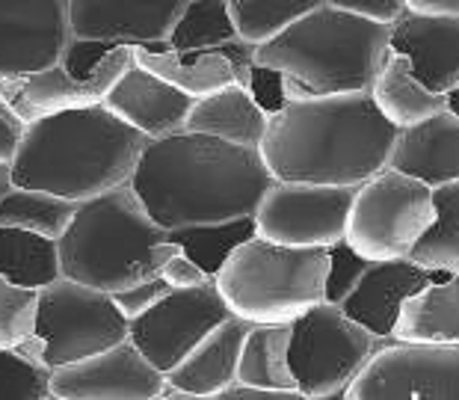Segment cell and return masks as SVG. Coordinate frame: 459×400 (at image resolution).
<instances>
[{
  "label": "cell",
  "mask_w": 459,
  "mask_h": 400,
  "mask_svg": "<svg viewBox=\"0 0 459 400\" xmlns=\"http://www.w3.org/2000/svg\"><path fill=\"white\" fill-rule=\"evenodd\" d=\"M258 149L196 131L149 140L131 172V190L160 229L252 217L270 187Z\"/></svg>",
  "instance_id": "1"
},
{
  "label": "cell",
  "mask_w": 459,
  "mask_h": 400,
  "mask_svg": "<svg viewBox=\"0 0 459 400\" xmlns=\"http://www.w3.org/2000/svg\"><path fill=\"white\" fill-rule=\"evenodd\" d=\"M394 131L368 90L302 95L270 113L258 152L279 181L356 187L385 167Z\"/></svg>",
  "instance_id": "2"
},
{
  "label": "cell",
  "mask_w": 459,
  "mask_h": 400,
  "mask_svg": "<svg viewBox=\"0 0 459 400\" xmlns=\"http://www.w3.org/2000/svg\"><path fill=\"white\" fill-rule=\"evenodd\" d=\"M145 143L104 104L68 107L24 125L9 172L18 187L86 202L128 181Z\"/></svg>",
  "instance_id": "3"
},
{
  "label": "cell",
  "mask_w": 459,
  "mask_h": 400,
  "mask_svg": "<svg viewBox=\"0 0 459 400\" xmlns=\"http://www.w3.org/2000/svg\"><path fill=\"white\" fill-rule=\"evenodd\" d=\"M388 27L320 4L285 30L255 45L252 63L281 77L288 99L361 92L388 48Z\"/></svg>",
  "instance_id": "4"
},
{
  "label": "cell",
  "mask_w": 459,
  "mask_h": 400,
  "mask_svg": "<svg viewBox=\"0 0 459 400\" xmlns=\"http://www.w3.org/2000/svg\"><path fill=\"white\" fill-rule=\"evenodd\" d=\"M160 240H166V229L149 217L140 196L125 181L77 202L68 226L56 238L60 276L113 294L158 276L152 249Z\"/></svg>",
  "instance_id": "5"
},
{
  "label": "cell",
  "mask_w": 459,
  "mask_h": 400,
  "mask_svg": "<svg viewBox=\"0 0 459 400\" xmlns=\"http://www.w3.org/2000/svg\"><path fill=\"white\" fill-rule=\"evenodd\" d=\"M324 279L326 249L285 247L252 234L213 273V288L231 315L249 324H290L324 302Z\"/></svg>",
  "instance_id": "6"
},
{
  "label": "cell",
  "mask_w": 459,
  "mask_h": 400,
  "mask_svg": "<svg viewBox=\"0 0 459 400\" xmlns=\"http://www.w3.org/2000/svg\"><path fill=\"white\" fill-rule=\"evenodd\" d=\"M433 220V187L392 167L356 184L344 222V243L368 261L406 258Z\"/></svg>",
  "instance_id": "7"
},
{
  "label": "cell",
  "mask_w": 459,
  "mask_h": 400,
  "mask_svg": "<svg viewBox=\"0 0 459 400\" xmlns=\"http://www.w3.org/2000/svg\"><path fill=\"white\" fill-rule=\"evenodd\" d=\"M379 344L335 302H317L290 320L288 365L302 400L344 397L347 383Z\"/></svg>",
  "instance_id": "8"
},
{
  "label": "cell",
  "mask_w": 459,
  "mask_h": 400,
  "mask_svg": "<svg viewBox=\"0 0 459 400\" xmlns=\"http://www.w3.org/2000/svg\"><path fill=\"white\" fill-rule=\"evenodd\" d=\"M128 338V320L113 297L83 282L56 276L39 288L36 344L45 368L77 362Z\"/></svg>",
  "instance_id": "9"
},
{
  "label": "cell",
  "mask_w": 459,
  "mask_h": 400,
  "mask_svg": "<svg viewBox=\"0 0 459 400\" xmlns=\"http://www.w3.org/2000/svg\"><path fill=\"white\" fill-rule=\"evenodd\" d=\"M347 400H456L459 344L379 338L344 388Z\"/></svg>",
  "instance_id": "10"
},
{
  "label": "cell",
  "mask_w": 459,
  "mask_h": 400,
  "mask_svg": "<svg viewBox=\"0 0 459 400\" xmlns=\"http://www.w3.org/2000/svg\"><path fill=\"white\" fill-rule=\"evenodd\" d=\"M353 190L356 187H341V184L273 178L252 213L255 234L285 247L326 249L344 240Z\"/></svg>",
  "instance_id": "11"
},
{
  "label": "cell",
  "mask_w": 459,
  "mask_h": 400,
  "mask_svg": "<svg viewBox=\"0 0 459 400\" xmlns=\"http://www.w3.org/2000/svg\"><path fill=\"white\" fill-rule=\"evenodd\" d=\"M231 315L220 291L211 285L169 291L145 315L128 320V341L166 374L187 356V350Z\"/></svg>",
  "instance_id": "12"
},
{
  "label": "cell",
  "mask_w": 459,
  "mask_h": 400,
  "mask_svg": "<svg viewBox=\"0 0 459 400\" xmlns=\"http://www.w3.org/2000/svg\"><path fill=\"white\" fill-rule=\"evenodd\" d=\"M131 63L134 45H119L92 68L86 81L72 77L60 63L22 77H9V81H0V104L22 125L39 119V116L68 110V107L101 104L110 86L128 72Z\"/></svg>",
  "instance_id": "13"
},
{
  "label": "cell",
  "mask_w": 459,
  "mask_h": 400,
  "mask_svg": "<svg viewBox=\"0 0 459 400\" xmlns=\"http://www.w3.org/2000/svg\"><path fill=\"white\" fill-rule=\"evenodd\" d=\"M163 383L160 370L125 338L77 362L51 368L48 388L54 400H158Z\"/></svg>",
  "instance_id": "14"
},
{
  "label": "cell",
  "mask_w": 459,
  "mask_h": 400,
  "mask_svg": "<svg viewBox=\"0 0 459 400\" xmlns=\"http://www.w3.org/2000/svg\"><path fill=\"white\" fill-rule=\"evenodd\" d=\"M72 39L68 0H0V81L56 65Z\"/></svg>",
  "instance_id": "15"
},
{
  "label": "cell",
  "mask_w": 459,
  "mask_h": 400,
  "mask_svg": "<svg viewBox=\"0 0 459 400\" xmlns=\"http://www.w3.org/2000/svg\"><path fill=\"white\" fill-rule=\"evenodd\" d=\"M190 0H68V24L77 39H107L166 51V33Z\"/></svg>",
  "instance_id": "16"
},
{
  "label": "cell",
  "mask_w": 459,
  "mask_h": 400,
  "mask_svg": "<svg viewBox=\"0 0 459 400\" xmlns=\"http://www.w3.org/2000/svg\"><path fill=\"white\" fill-rule=\"evenodd\" d=\"M388 51L406 57L427 90L459 86V15H418L403 9L388 27Z\"/></svg>",
  "instance_id": "17"
},
{
  "label": "cell",
  "mask_w": 459,
  "mask_h": 400,
  "mask_svg": "<svg viewBox=\"0 0 459 400\" xmlns=\"http://www.w3.org/2000/svg\"><path fill=\"white\" fill-rule=\"evenodd\" d=\"M445 276H454V273L418 267L409 258L370 261L365 273H361V279L356 282V288L341 300V311L365 326L370 335L388 338L400 302L409 294H415L418 288Z\"/></svg>",
  "instance_id": "18"
},
{
  "label": "cell",
  "mask_w": 459,
  "mask_h": 400,
  "mask_svg": "<svg viewBox=\"0 0 459 400\" xmlns=\"http://www.w3.org/2000/svg\"><path fill=\"white\" fill-rule=\"evenodd\" d=\"M101 104L134 131H140L145 140H158V136L184 131L193 99L166 83L163 77L152 74L149 68L131 63Z\"/></svg>",
  "instance_id": "19"
},
{
  "label": "cell",
  "mask_w": 459,
  "mask_h": 400,
  "mask_svg": "<svg viewBox=\"0 0 459 400\" xmlns=\"http://www.w3.org/2000/svg\"><path fill=\"white\" fill-rule=\"evenodd\" d=\"M385 167L424 181L427 187L459 181V116L442 110L397 128Z\"/></svg>",
  "instance_id": "20"
},
{
  "label": "cell",
  "mask_w": 459,
  "mask_h": 400,
  "mask_svg": "<svg viewBox=\"0 0 459 400\" xmlns=\"http://www.w3.org/2000/svg\"><path fill=\"white\" fill-rule=\"evenodd\" d=\"M249 320L229 315L208 335H202L178 365L166 370L163 379L169 386L181 388L193 400H213L222 388L234 383L240 344L243 335L249 333Z\"/></svg>",
  "instance_id": "21"
},
{
  "label": "cell",
  "mask_w": 459,
  "mask_h": 400,
  "mask_svg": "<svg viewBox=\"0 0 459 400\" xmlns=\"http://www.w3.org/2000/svg\"><path fill=\"white\" fill-rule=\"evenodd\" d=\"M166 48L172 51H220L234 68V81L247 90L252 86L255 45L243 42L234 30L226 0H190L175 18L172 30L166 33Z\"/></svg>",
  "instance_id": "22"
},
{
  "label": "cell",
  "mask_w": 459,
  "mask_h": 400,
  "mask_svg": "<svg viewBox=\"0 0 459 400\" xmlns=\"http://www.w3.org/2000/svg\"><path fill=\"white\" fill-rule=\"evenodd\" d=\"M270 113L255 101L247 86L229 83L222 90L196 99L184 122V131H196L217 136L234 145H247V149H258L267 131Z\"/></svg>",
  "instance_id": "23"
},
{
  "label": "cell",
  "mask_w": 459,
  "mask_h": 400,
  "mask_svg": "<svg viewBox=\"0 0 459 400\" xmlns=\"http://www.w3.org/2000/svg\"><path fill=\"white\" fill-rule=\"evenodd\" d=\"M388 338L415 344H459V273L429 282L400 302Z\"/></svg>",
  "instance_id": "24"
},
{
  "label": "cell",
  "mask_w": 459,
  "mask_h": 400,
  "mask_svg": "<svg viewBox=\"0 0 459 400\" xmlns=\"http://www.w3.org/2000/svg\"><path fill=\"white\" fill-rule=\"evenodd\" d=\"M368 95L379 110V116H383L385 122H392L394 128L415 125L445 110V92L427 90L415 77L406 57L388 51V48H385L383 60H379L377 74L370 77Z\"/></svg>",
  "instance_id": "25"
},
{
  "label": "cell",
  "mask_w": 459,
  "mask_h": 400,
  "mask_svg": "<svg viewBox=\"0 0 459 400\" xmlns=\"http://www.w3.org/2000/svg\"><path fill=\"white\" fill-rule=\"evenodd\" d=\"M134 63L149 68L152 74L163 77L175 90L190 95L193 101L222 90L234 81V68L220 51H149L143 45H134Z\"/></svg>",
  "instance_id": "26"
},
{
  "label": "cell",
  "mask_w": 459,
  "mask_h": 400,
  "mask_svg": "<svg viewBox=\"0 0 459 400\" xmlns=\"http://www.w3.org/2000/svg\"><path fill=\"white\" fill-rule=\"evenodd\" d=\"M288 341L290 324H252L249 333L243 335L234 383L297 392L294 374L288 365Z\"/></svg>",
  "instance_id": "27"
},
{
  "label": "cell",
  "mask_w": 459,
  "mask_h": 400,
  "mask_svg": "<svg viewBox=\"0 0 459 400\" xmlns=\"http://www.w3.org/2000/svg\"><path fill=\"white\" fill-rule=\"evenodd\" d=\"M406 258L427 270L459 273V181L433 187V220L409 247Z\"/></svg>",
  "instance_id": "28"
},
{
  "label": "cell",
  "mask_w": 459,
  "mask_h": 400,
  "mask_svg": "<svg viewBox=\"0 0 459 400\" xmlns=\"http://www.w3.org/2000/svg\"><path fill=\"white\" fill-rule=\"evenodd\" d=\"M0 276L15 285L45 288L60 276L56 240L15 226H0Z\"/></svg>",
  "instance_id": "29"
},
{
  "label": "cell",
  "mask_w": 459,
  "mask_h": 400,
  "mask_svg": "<svg viewBox=\"0 0 459 400\" xmlns=\"http://www.w3.org/2000/svg\"><path fill=\"white\" fill-rule=\"evenodd\" d=\"M77 202H68L54 193L36 190V187H13L6 190V196L0 199V226H15L42 238L56 240L68 226Z\"/></svg>",
  "instance_id": "30"
},
{
  "label": "cell",
  "mask_w": 459,
  "mask_h": 400,
  "mask_svg": "<svg viewBox=\"0 0 459 400\" xmlns=\"http://www.w3.org/2000/svg\"><path fill=\"white\" fill-rule=\"evenodd\" d=\"M255 234V222L252 217H238L226 222H208V226H184L166 231V238L181 243V249L196 261V265L213 276L222 261L231 256L234 247H240L243 240H249Z\"/></svg>",
  "instance_id": "31"
},
{
  "label": "cell",
  "mask_w": 459,
  "mask_h": 400,
  "mask_svg": "<svg viewBox=\"0 0 459 400\" xmlns=\"http://www.w3.org/2000/svg\"><path fill=\"white\" fill-rule=\"evenodd\" d=\"M320 4L324 0H226V9L243 42L261 45Z\"/></svg>",
  "instance_id": "32"
},
{
  "label": "cell",
  "mask_w": 459,
  "mask_h": 400,
  "mask_svg": "<svg viewBox=\"0 0 459 400\" xmlns=\"http://www.w3.org/2000/svg\"><path fill=\"white\" fill-rule=\"evenodd\" d=\"M36 306L39 288L15 285V282L0 276V347H18L39 359Z\"/></svg>",
  "instance_id": "33"
},
{
  "label": "cell",
  "mask_w": 459,
  "mask_h": 400,
  "mask_svg": "<svg viewBox=\"0 0 459 400\" xmlns=\"http://www.w3.org/2000/svg\"><path fill=\"white\" fill-rule=\"evenodd\" d=\"M51 368L18 347H0V400H48Z\"/></svg>",
  "instance_id": "34"
},
{
  "label": "cell",
  "mask_w": 459,
  "mask_h": 400,
  "mask_svg": "<svg viewBox=\"0 0 459 400\" xmlns=\"http://www.w3.org/2000/svg\"><path fill=\"white\" fill-rule=\"evenodd\" d=\"M370 265L368 258H361L353 247H347L344 240L326 247V279H324V300L341 306L350 291L356 288V282L361 279V273Z\"/></svg>",
  "instance_id": "35"
},
{
  "label": "cell",
  "mask_w": 459,
  "mask_h": 400,
  "mask_svg": "<svg viewBox=\"0 0 459 400\" xmlns=\"http://www.w3.org/2000/svg\"><path fill=\"white\" fill-rule=\"evenodd\" d=\"M119 42H107V39H72L63 54L60 65L77 81H86L92 74V68L99 65L110 51H116Z\"/></svg>",
  "instance_id": "36"
},
{
  "label": "cell",
  "mask_w": 459,
  "mask_h": 400,
  "mask_svg": "<svg viewBox=\"0 0 459 400\" xmlns=\"http://www.w3.org/2000/svg\"><path fill=\"white\" fill-rule=\"evenodd\" d=\"M169 285L160 279V276H154V279H145V282H136V285H128V288H122V291H113V302H116V309L122 311V317L125 320H134V317H140L145 315L154 302H160L166 294H169Z\"/></svg>",
  "instance_id": "37"
},
{
  "label": "cell",
  "mask_w": 459,
  "mask_h": 400,
  "mask_svg": "<svg viewBox=\"0 0 459 400\" xmlns=\"http://www.w3.org/2000/svg\"><path fill=\"white\" fill-rule=\"evenodd\" d=\"M324 4L374 24H394L406 9L403 0H324Z\"/></svg>",
  "instance_id": "38"
},
{
  "label": "cell",
  "mask_w": 459,
  "mask_h": 400,
  "mask_svg": "<svg viewBox=\"0 0 459 400\" xmlns=\"http://www.w3.org/2000/svg\"><path fill=\"white\" fill-rule=\"evenodd\" d=\"M213 400H302L299 392H279V388H261L247 383H231Z\"/></svg>",
  "instance_id": "39"
},
{
  "label": "cell",
  "mask_w": 459,
  "mask_h": 400,
  "mask_svg": "<svg viewBox=\"0 0 459 400\" xmlns=\"http://www.w3.org/2000/svg\"><path fill=\"white\" fill-rule=\"evenodd\" d=\"M22 131H24V125L18 122L4 104H0V163L13 161V154L18 149V140H22Z\"/></svg>",
  "instance_id": "40"
},
{
  "label": "cell",
  "mask_w": 459,
  "mask_h": 400,
  "mask_svg": "<svg viewBox=\"0 0 459 400\" xmlns=\"http://www.w3.org/2000/svg\"><path fill=\"white\" fill-rule=\"evenodd\" d=\"M409 13L418 15H459V0H403Z\"/></svg>",
  "instance_id": "41"
},
{
  "label": "cell",
  "mask_w": 459,
  "mask_h": 400,
  "mask_svg": "<svg viewBox=\"0 0 459 400\" xmlns=\"http://www.w3.org/2000/svg\"><path fill=\"white\" fill-rule=\"evenodd\" d=\"M9 187H13V172H9V163H0V199L6 196Z\"/></svg>",
  "instance_id": "42"
}]
</instances>
